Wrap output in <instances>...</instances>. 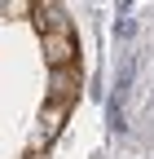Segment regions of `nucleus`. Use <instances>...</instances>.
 Segmentation results:
<instances>
[{"label": "nucleus", "instance_id": "nucleus-1", "mask_svg": "<svg viewBox=\"0 0 154 159\" xmlns=\"http://www.w3.org/2000/svg\"><path fill=\"white\" fill-rule=\"evenodd\" d=\"M31 18L40 27V35H44V62L53 71H71L79 44H75V27H71L66 9L62 5H31Z\"/></svg>", "mask_w": 154, "mask_h": 159}, {"label": "nucleus", "instance_id": "nucleus-2", "mask_svg": "<svg viewBox=\"0 0 154 159\" xmlns=\"http://www.w3.org/2000/svg\"><path fill=\"white\" fill-rule=\"evenodd\" d=\"M71 106H75V102H62V97H49V102H44V115H40V142H53V137L62 133Z\"/></svg>", "mask_w": 154, "mask_h": 159}, {"label": "nucleus", "instance_id": "nucleus-3", "mask_svg": "<svg viewBox=\"0 0 154 159\" xmlns=\"http://www.w3.org/2000/svg\"><path fill=\"white\" fill-rule=\"evenodd\" d=\"M75 93H79V75H75V71H53V93H49V97L75 102Z\"/></svg>", "mask_w": 154, "mask_h": 159}]
</instances>
